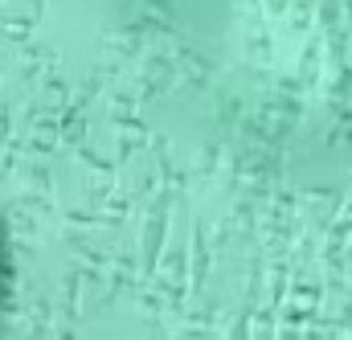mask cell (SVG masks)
<instances>
[{"mask_svg": "<svg viewBox=\"0 0 352 340\" xmlns=\"http://www.w3.org/2000/svg\"><path fill=\"white\" fill-rule=\"evenodd\" d=\"M8 291H12V255H8V242H4V230H0V316H4Z\"/></svg>", "mask_w": 352, "mask_h": 340, "instance_id": "6da1fadb", "label": "cell"}]
</instances>
